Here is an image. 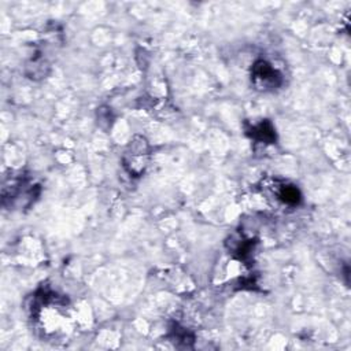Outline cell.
Listing matches in <instances>:
<instances>
[{
  "label": "cell",
  "mask_w": 351,
  "mask_h": 351,
  "mask_svg": "<svg viewBox=\"0 0 351 351\" xmlns=\"http://www.w3.org/2000/svg\"><path fill=\"white\" fill-rule=\"evenodd\" d=\"M149 155V147L147 140L143 136H134L133 140H130L129 147L125 152V167L130 174L134 177H138L145 166H147V159Z\"/></svg>",
  "instance_id": "1"
},
{
  "label": "cell",
  "mask_w": 351,
  "mask_h": 351,
  "mask_svg": "<svg viewBox=\"0 0 351 351\" xmlns=\"http://www.w3.org/2000/svg\"><path fill=\"white\" fill-rule=\"evenodd\" d=\"M251 80L256 89L269 90L276 89L281 85L282 77L281 74L266 60H256L251 70Z\"/></svg>",
  "instance_id": "2"
},
{
  "label": "cell",
  "mask_w": 351,
  "mask_h": 351,
  "mask_svg": "<svg viewBox=\"0 0 351 351\" xmlns=\"http://www.w3.org/2000/svg\"><path fill=\"white\" fill-rule=\"evenodd\" d=\"M251 138L259 141V143H265V144H273L276 141V130L273 128V125L269 121H261L256 125H252L248 132Z\"/></svg>",
  "instance_id": "3"
},
{
  "label": "cell",
  "mask_w": 351,
  "mask_h": 351,
  "mask_svg": "<svg viewBox=\"0 0 351 351\" xmlns=\"http://www.w3.org/2000/svg\"><path fill=\"white\" fill-rule=\"evenodd\" d=\"M276 195H277L278 200H281L284 204H288V206H296L302 200L300 191L295 185H291V184H281L277 188Z\"/></svg>",
  "instance_id": "4"
}]
</instances>
